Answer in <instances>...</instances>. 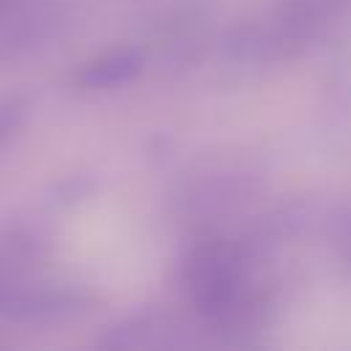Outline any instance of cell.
<instances>
[{"label":"cell","mask_w":351,"mask_h":351,"mask_svg":"<svg viewBox=\"0 0 351 351\" xmlns=\"http://www.w3.org/2000/svg\"><path fill=\"white\" fill-rule=\"evenodd\" d=\"M184 280L195 307L214 321H236L247 315V269L236 247L225 241H206L195 247L184 266Z\"/></svg>","instance_id":"cell-1"},{"label":"cell","mask_w":351,"mask_h":351,"mask_svg":"<svg viewBox=\"0 0 351 351\" xmlns=\"http://www.w3.org/2000/svg\"><path fill=\"white\" fill-rule=\"evenodd\" d=\"M143 66V55L134 47H118L107 49L104 55L88 60L77 71V82L88 90H110L115 85L129 82Z\"/></svg>","instance_id":"cell-2"},{"label":"cell","mask_w":351,"mask_h":351,"mask_svg":"<svg viewBox=\"0 0 351 351\" xmlns=\"http://www.w3.org/2000/svg\"><path fill=\"white\" fill-rule=\"evenodd\" d=\"M348 0H291L280 14V33L285 41L307 36L315 25L337 14Z\"/></svg>","instance_id":"cell-3"},{"label":"cell","mask_w":351,"mask_h":351,"mask_svg":"<svg viewBox=\"0 0 351 351\" xmlns=\"http://www.w3.org/2000/svg\"><path fill=\"white\" fill-rule=\"evenodd\" d=\"M22 115H25V107H22L19 101H5V104L0 107V145H3V143L11 137V132L19 126Z\"/></svg>","instance_id":"cell-4"}]
</instances>
